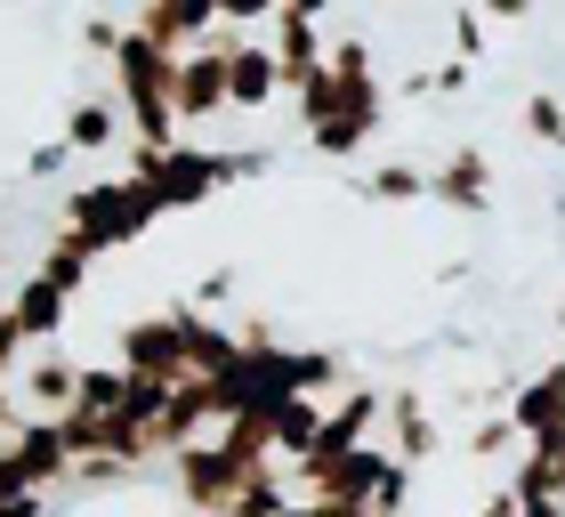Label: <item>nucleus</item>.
<instances>
[{"label":"nucleus","mask_w":565,"mask_h":517,"mask_svg":"<svg viewBox=\"0 0 565 517\" xmlns=\"http://www.w3.org/2000/svg\"><path fill=\"white\" fill-rule=\"evenodd\" d=\"M275 162L267 146H250V154H211V146H194V138H178V146H130V170L121 178H138V187L153 194V211H194V202H211L226 187H243V178H259Z\"/></svg>","instance_id":"f257e3e1"},{"label":"nucleus","mask_w":565,"mask_h":517,"mask_svg":"<svg viewBox=\"0 0 565 517\" xmlns=\"http://www.w3.org/2000/svg\"><path fill=\"white\" fill-rule=\"evenodd\" d=\"M323 73H331V114L307 122V146L331 154V162H348L355 146L380 129V114H388V97H380V73H372V49L364 41H323Z\"/></svg>","instance_id":"f03ea898"},{"label":"nucleus","mask_w":565,"mask_h":517,"mask_svg":"<svg viewBox=\"0 0 565 517\" xmlns=\"http://www.w3.org/2000/svg\"><path fill=\"white\" fill-rule=\"evenodd\" d=\"M106 65H114V97H121V114H130L138 146H178V138H186V129H178V114H170L178 49H153L146 33H130V24H121V41L106 49Z\"/></svg>","instance_id":"7ed1b4c3"},{"label":"nucleus","mask_w":565,"mask_h":517,"mask_svg":"<svg viewBox=\"0 0 565 517\" xmlns=\"http://www.w3.org/2000/svg\"><path fill=\"white\" fill-rule=\"evenodd\" d=\"M153 219H162V211H153V194L138 187V178H89V187H73V194L57 202V226H73L97 258H106V251H130Z\"/></svg>","instance_id":"20e7f679"},{"label":"nucleus","mask_w":565,"mask_h":517,"mask_svg":"<svg viewBox=\"0 0 565 517\" xmlns=\"http://www.w3.org/2000/svg\"><path fill=\"white\" fill-rule=\"evenodd\" d=\"M186 316L194 307H162V316H130L121 324V372L130 380H186Z\"/></svg>","instance_id":"39448f33"},{"label":"nucleus","mask_w":565,"mask_h":517,"mask_svg":"<svg viewBox=\"0 0 565 517\" xmlns=\"http://www.w3.org/2000/svg\"><path fill=\"white\" fill-rule=\"evenodd\" d=\"M226 24L202 49H178V73H170V114L178 129H202V122H218L226 114Z\"/></svg>","instance_id":"423d86ee"},{"label":"nucleus","mask_w":565,"mask_h":517,"mask_svg":"<svg viewBox=\"0 0 565 517\" xmlns=\"http://www.w3.org/2000/svg\"><path fill=\"white\" fill-rule=\"evenodd\" d=\"M282 97V82H275V49L267 41H226V114H267Z\"/></svg>","instance_id":"0eeeda50"},{"label":"nucleus","mask_w":565,"mask_h":517,"mask_svg":"<svg viewBox=\"0 0 565 517\" xmlns=\"http://www.w3.org/2000/svg\"><path fill=\"white\" fill-rule=\"evenodd\" d=\"M428 194L445 202V211H484V202H493V162H484V146L460 138L445 162L428 170Z\"/></svg>","instance_id":"6e6552de"},{"label":"nucleus","mask_w":565,"mask_h":517,"mask_svg":"<svg viewBox=\"0 0 565 517\" xmlns=\"http://www.w3.org/2000/svg\"><path fill=\"white\" fill-rule=\"evenodd\" d=\"M0 316H9V324L24 331V348H41V340H57V331H65V316H73V299L57 292V283H41L33 267H24V283L9 292V307H0Z\"/></svg>","instance_id":"1a4fd4ad"},{"label":"nucleus","mask_w":565,"mask_h":517,"mask_svg":"<svg viewBox=\"0 0 565 517\" xmlns=\"http://www.w3.org/2000/svg\"><path fill=\"white\" fill-rule=\"evenodd\" d=\"M73 372H82V365H73V356H33V365H24V397H17V412H24V421H57V412L73 404Z\"/></svg>","instance_id":"9d476101"},{"label":"nucleus","mask_w":565,"mask_h":517,"mask_svg":"<svg viewBox=\"0 0 565 517\" xmlns=\"http://www.w3.org/2000/svg\"><path fill=\"white\" fill-rule=\"evenodd\" d=\"M509 421H518V436H557L565 429V365L533 372L518 397H509Z\"/></svg>","instance_id":"9b49d317"},{"label":"nucleus","mask_w":565,"mask_h":517,"mask_svg":"<svg viewBox=\"0 0 565 517\" xmlns=\"http://www.w3.org/2000/svg\"><path fill=\"white\" fill-rule=\"evenodd\" d=\"M89 267H97V251L73 235V226H57V235L41 243V258H33V275H41V283H57L65 299H82V292H89Z\"/></svg>","instance_id":"f8f14e48"},{"label":"nucleus","mask_w":565,"mask_h":517,"mask_svg":"<svg viewBox=\"0 0 565 517\" xmlns=\"http://www.w3.org/2000/svg\"><path fill=\"white\" fill-rule=\"evenodd\" d=\"M316 65H323V33H316L307 17H282V9H275V82L299 89Z\"/></svg>","instance_id":"ddd939ff"},{"label":"nucleus","mask_w":565,"mask_h":517,"mask_svg":"<svg viewBox=\"0 0 565 517\" xmlns=\"http://www.w3.org/2000/svg\"><path fill=\"white\" fill-rule=\"evenodd\" d=\"M380 412H388V429H396L388 461H404V469H413L420 453H436V421H428V404L413 397V388H396V397H380Z\"/></svg>","instance_id":"4468645a"},{"label":"nucleus","mask_w":565,"mask_h":517,"mask_svg":"<svg viewBox=\"0 0 565 517\" xmlns=\"http://www.w3.org/2000/svg\"><path fill=\"white\" fill-rule=\"evenodd\" d=\"M114 138H121V129H114V106H106V97H73V106H65V129H57L65 154H106Z\"/></svg>","instance_id":"2eb2a0df"},{"label":"nucleus","mask_w":565,"mask_h":517,"mask_svg":"<svg viewBox=\"0 0 565 517\" xmlns=\"http://www.w3.org/2000/svg\"><path fill=\"white\" fill-rule=\"evenodd\" d=\"M420 194H428V170L420 162H380L364 178V202H420Z\"/></svg>","instance_id":"dca6fc26"},{"label":"nucleus","mask_w":565,"mask_h":517,"mask_svg":"<svg viewBox=\"0 0 565 517\" xmlns=\"http://www.w3.org/2000/svg\"><path fill=\"white\" fill-rule=\"evenodd\" d=\"M518 122H525V138H533V146H565V97H550V89H533Z\"/></svg>","instance_id":"f3484780"},{"label":"nucleus","mask_w":565,"mask_h":517,"mask_svg":"<svg viewBox=\"0 0 565 517\" xmlns=\"http://www.w3.org/2000/svg\"><path fill=\"white\" fill-rule=\"evenodd\" d=\"M282 9V0H218V24H226V33H243V24H267Z\"/></svg>","instance_id":"a211bd4d"},{"label":"nucleus","mask_w":565,"mask_h":517,"mask_svg":"<svg viewBox=\"0 0 565 517\" xmlns=\"http://www.w3.org/2000/svg\"><path fill=\"white\" fill-rule=\"evenodd\" d=\"M477 49H484V17H477V9H452V57L469 65Z\"/></svg>","instance_id":"6ab92c4d"},{"label":"nucleus","mask_w":565,"mask_h":517,"mask_svg":"<svg viewBox=\"0 0 565 517\" xmlns=\"http://www.w3.org/2000/svg\"><path fill=\"white\" fill-rule=\"evenodd\" d=\"M65 162H73V154H65V146H33V154H24V170H33V178H57Z\"/></svg>","instance_id":"aec40b11"},{"label":"nucleus","mask_w":565,"mask_h":517,"mask_svg":"<svg viewBox=\"0 0 565 517\" xmlns=\"http://www.w3.org/2000/svg\"><path fill=\"white\" fill-rule=\"evenodd\" d=\"M82 41H89V49H97V57H106V49H114V41H121V24H114V17H89V24H82Z\"/></svg>","instance_id":"412c9836"},{"label":"nucleus","mask_w":565,"mask_h":517,"mask_svg":"<svg viewBox=\"0 0 565 517\" xmlns=\"http://www.w3.org/2000/svg\"><path fill=\"white\" fill-rule=\"evenodd\" d=\"M525 9H533V0H484V17H493V24H518Z\"/></svg>","instance_id":"4be33fe9"},{"label":"nucleus","mask_w":565,"mask_h":517,"mask_svg":"<svg viewBox=\"0 0 565 517\" xmlns=\"http://www.w3.org/2000/svg\"><path fill=\"white\" fill-rule=\"evenodd\" d=\"M323 9H331V0H282V17H307V24H316Z\"/></svg>","instance_id":"5701e85b"},{"label":"nucleus","mask_w":565,"mask_h":517,"mask_svg":"<svg viewBox=\"0 0 565 517\" xmlns=\"http://www.w3.org/2000/svg\"><path fill=\"white\" fill-rule=\"evenodd\" d=\"M484 517H518V502H509V494H493V502H484Z\"/></svg>","instance_id":"b1692460"},{"label":"nucleus","mask_w":565,"mask_h":517,"mask_svg":"<svg viewBox=\"0 0 565 517\" xmlns=\"http://www.w3.org/2000/svg\"><path fill=\"white\" fill-rule=\"evenodd\" d=\"M557 331H565V307H557Z\"/></svg>","instance_id":"393cba45"}]
</instances>
